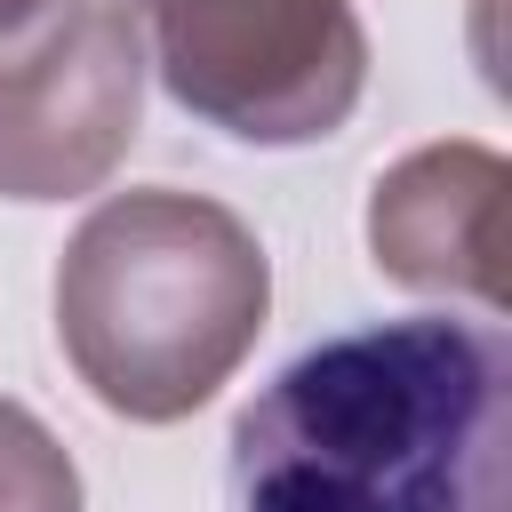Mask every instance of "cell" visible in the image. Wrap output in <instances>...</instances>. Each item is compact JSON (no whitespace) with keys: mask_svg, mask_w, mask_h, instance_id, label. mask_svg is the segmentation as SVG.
I'll use <instances>...</instances> for the list:
<instances>
[{"mask_svg":"<svg viewBox=\"0 0 512 512\" xmlns=\"http://www.w3.org/2000/svg\"><path fill=\"white\" fill-rule=\"evenodd\" d=\"M376 264L416 288H472L504 304V160L480 144H432L376 184Z\"/></svg>","mask_w":512,"mask_h":512,"instance_id":"cell-5","label":"cell"},{"mask_svg":"<svg viewBox=\"0 0 512 512\" xmlns=\"http://www.w3.org/2000/svg\"><path fill=\"white\" fill-rule=\"evenodd\" d=\"M32 8H48V0H0V32H8V24H24Z\"/></svg>","mask_w":512,"mask_h":512,"instance_id":"cell-7","label":"cell"},{"mask_svg":"<svg viewBox=\"0 0 512 512\" xmlns=\"http://www.w3.org/2000/svg\"><path fill=\"white\" fill-rule=\"evenodd\" d=\"M512 352L496 320L408 312L320 336L232 424V512H504Z\"/></svg>","mask_w":512,"mask_h":512,"instance_id":"cell-1","label":"cell"},{"mask_svg":"<svg viewBox=\"0 0 512 512\" xmlns=\"http://www.w3.org/2000/svg\"><path fill=\"white\" fill-rule=\"evenodd\" d=\"M144 48L120 0H48L0 32V192L64 200L136 144Z\"/></svg>","mask_w":512,"mask_h":512,"instance_id":"cell-4","label":"cell"},{"mask_svg":"<svg viewBox=\"0 0 512 512\" xmlns=\"http://www.w3.org/2000/svg\"><path fill=\"white\" fill-rule=\"evenodd\" d=\"M264 248L256 232L176 184L112 192L64 248L56 336L112 416L176 424L192 416L264 328Z\"/></svg>","mask_w":512,"mask_h":512,"instance_id":"cell-2","label":"cell"},{"mask_svg":"<svg viewBox=\"0 0 512 512\" xmlns=\"http://www.w3.org/2000/svg\"><path fill=\"white\" fill-rule=\"evenodd\" d=\"M152 48L168 96L248 144L344 128L368 80V40L344 0H152Z\"/></svg>","mask_w":512,"mask_h":512,"instance_id":"cell-3","label":"cell"},{"mask_svg":"<svg viewBox=\"0 0 512 512\" xmlns=\"http://www.w3.org/2000/svg\"><path fill=\"white\" fill-rule=\"evenodd\" d=\"M0 512H80V472L56 448V432L0 400Z\"/></svg>","mask_w":512,"mask_h":512,"instance_id":"cell-6","label":"cell"}]
</instances>
